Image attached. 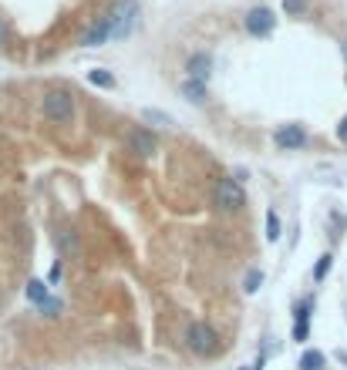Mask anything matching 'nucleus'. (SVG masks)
<instances>
[{
	"label": "nucleus",
	"instance_id": "obj_1",
	"mask_svg": "<svg viewBox=\"0 0 347 370\" xmlns=\"http://www.w3.org/2000/svg\"><path fill=\"white\" fill-rule=\"evenodd\" d=\"M186 347L196 357H216V353L223 350V340H219L216 327L203 323V320H192L186 327Z\"/></svg>",
	"mask_w": 347,
	"mask_h": 370
},
{
	"label": "nucleus",
	"instance_id": "obj_2",
	"mask_svg": "<svg viewBox=\"0 0 347 370\" xmlns=\"http://www.w3.org/2000/svg\"><path fill=\"white\" fill-rule=\"evenodd\" d=\"M105 17L111 27V41H125L138 24V0H115Z\"/></svg>",
	"mask_w": 347,
	"mask_h": 370
},
{
	"label": "nucleus",
	"instance_id": "obj_3",
	"mask_svg": "<svg viewBox=\"0 0 347 370\" xmlns=\"http://www.w3.org/2000/svg\"><path fill=\"white\" fill-rule=\"evenodd\" d=\"M44 118L51 121V125H68V121H75V98H71V91L68 88H51L48 95H44Z\"/></svg>",
	"mask_w": 347,
	"mask_h": 370
},
{
	"label": "nucleus",
	"instance_id": "obj_4",
	"mask_svg": "<svg viewBox=\"0 0 347 370\" xmlns=\"http://www.w3.org/2000/svg\"><path fill=\"white\" fill-rule=\"evenodd\" d=\"M213 206L219 212H226V215L240 212L243 206H246V192H243L240 179H216V185H213Z\"/></svg>",
	"mask_w": 347,
	"mask_h": 370
},
{
	"label": "nucleus",
	"instance_id": "obj_5",
	"mask_svg": "<svg viewBox=\"0 0 347 370\" xmlns=\"http://www.w3.org/2000/svg\"><path fill=\"white\" fill-rule=\"evenodd\" d=\"M243 27H246L250 37H267V34H273V27H276V17H273L270 7H253V10H246Z\"/></svg>",
	"mask_w": 347,
	"mask_h": 370
},
{
	"label": "nucleus",
	"instance_id": "obj_6",
	"mask_svg": "<svg viewBox=\"0 0 347 370\" xmlns=\"http://www.w3.org/2000/svg\"><path fill=\"white\" fill-rule=\"evenodd\" d=\"M273 145L283 148V152H300V148L307 145V132H303L300 125H280V128L273 132Z\"/></svg>",
	"mask_w": 347,
	"mask_h": 370
},
{
	"label": "nucleus",
	"instance_id": "obj_7",
	"mask_svg": "<svg viewBox=\"0 0 347 370\" xmlns=\"http://www.w3.org/2000/svg\"><path fill=\"white\" fill-rule=\"evenodd\" d=\"M111 41V27H108V17H95L91 24L84 27V34H81V44L84 48H102Z\"/></svg>",
	"mask_w": 347,
	"mask_h": 370
},
{
	"label": "nucleus",
	"instance_id": "obj_8",
	"mask_svg": "<svg viewBox=\"0 0 347 370\" xmlns=\"http://www.w3.org/2000/svg\"><path fill=\"white\" fill-rule=\"evenodd\" d=\"M310 310H314V296H307V300H300L294 310V340H307L310 337Z\"/></svg>",
	"mask_w": 347,
	"mask_h": 370
},
{
	"label": "nucleus",
	"instance_id": "obj_9",
	"mask_svg": "<svg viewBox=\"0 0 347 370\" xmlns=\"http://www.w3.org/2000/svg\"><path fill=\"white\" fill-rule=\"evenodd\" d=\"M129 148H132L135 155H145V159H149V155L159 152V138L149 132V128H135V132L129 135Z\"/></svg>",
	"mask_w": 347,
	"mask_h": 370
},
{
	"label": "nucleus",
	"instance_id": "obj_10",
	"mask_svg": "<svg viewBox=\"0 0 347 370\" xmlns=\"http://www.w3.org/2000/svg\"><path fill=\"white\" fill-rule=\"evenodd\" d=\"M186 71H189V78L209 81V71H213V54H209V51H196V54H189Z\"/></svg>",
	"mask_w": 347,
	"mask_h": 370
},
{
	"label": "nucleus",
	"instance_id": "obj_11",
	"mask_svg": "<svg viewBox=\"0 0 347 370\" xmlns=\"http://www.w3.org/2000/svg\"><path fill=\"white\" fill-rule=\"evenodd\" d=\"M179 95H182L186 101H192V105H206V101H209V88H206V81H199V78L182 81V84H179Z\"/></svg>",
	"mask_w": 347,
	"mask_h": 370
},
{
	"label": "nucleus",
	"instance_id": "obj_12",
	"mask_svg": "<svg viewBox=\"0 0 347 370\" xmlns=\"http://www.w3.org/2000/svg\"><path fill=\"white\" fill-rule=\"evenodd\" d=\"M57 249H61V256L75 260V256H78V233H71V229H61V233H57Z\"/></svg>",
	"mask_w": 347,
	"mask_h": 370
},
{
	"label": "nucleus",
	"instance_id": "obj_13",
	"mask_svg": "<svg viewBox=\"0 0 347 370\" xmlns=\"http://www.w3.org/2000/svg\"><path fill=\"white\" fill-rule=\"evenodd\" d=\"M27 300H30L34 306H41V303L48 300V283H44V280H30V283H27Z\"/></svg>",
	"mask_w": 347,
	"mask_h": 370
},
{
	"label": "nucleus",
	"instance_id": "obj_14",
	"mask_svg": "<svg viewBox=\"0 0 347 370\" xmlns=\"http://www.w3.org/2000/svg\"><path fill=\"white\" fill-rule=\"evenodd\" d=\"M88 81H91L95 88H105V91H111V88H115V75H111V71H105V68L88 71Z\"/></svg>",
	"mask_w": 347,
	"mask_h": 370
},
{
	"label": "nucleus",
	"instance_id": "obj_15",
	"mask_svg": "<svg viewBox=\"0 0 347 370\" xmlns=\"http://www.w3.org/2000/svg\"><path fill=\"white\" fill-rule=\"evenodd\" d=\"M323 364H327V360H323L321 350H307V353L300 357V370H323Z\"/></svg>",
	"mask_w": 347,
	"mask_h": 370
},
{
	"label": "nucleus",
	"instance_id": "obj_16",
	"mask_svg": "<svg viewBox=\"0 0 347 370\" xmlns=\"http://www.w3.org/2000/svg\"><path fill=\"white\" fill-rule=\"evenodd\" d=\"M330 266H334V256H330V253H323L321 260H317V266H314V283H323V280H327Z\"/></svg>",
	"mask_w": 347,
	"mask_h": 370
},
{
	"label": "nucleus",
	"instance_id": "obj_17",
	"mask_svg": "<svg viewBox=\"0 0 347 370\" xmlns=\"http://www.w3.org/2000/svg\"><path fill=\"white\" fill-rule=\"evenodd\" d=\"M280 236H283V233H280V215L270 209L267 212V239H270V242H276Z\"/></svg>",
	"mask_w": 347,
	"mask_h": 370
},
{
	"label": "nucleus",
	"instance_id": "obj_18",
	"mask_svg": "<svg viewBox=\"0 0 347 370\" xmlns=\"http://www.w3.org/2000/svg\"><path fill=\"white\" fill-rule=\"evenodd\" d=\"M260 283H263V273H260V269H250V273H246V280H243V290L256 293L260 290Z\"/></svg>",
	"mask_w": 347,
	"mask_h": 370
},
{
	"label": "nucleus",
	"instance_id": "obj_19",
	"mask_svg": "<svg viewBox=\"0 0 347 370\" xmlns=\"http://www.w3.org/2000/svg\"><path fill=\"white\" fill-rule=\"evenodd\" d=\"M142 121H156V125H172V118L165 111H156V108H145L142 111Z\"/></svg>",
	"mask_w": 347,
	"mask_h": 370
},
{
	"label": "nucleus",
	"instance_id": "obj_20",
	"mask_svg": "<svg viewBox=\"0 0 347 370\" xmlns=\"http://www.w3.org/2000/svg\"><path fill=\"white\" fill-rule=\"evenodd\" d=\"M61 310H64V303H61V300H54V296H48V300L41 303V313H44V317H57Z\"/></svg>",
	"mask_w": 347,
	"mask_h": 370
},
{
	"label": "nucleus",
	"instance_id": "obj_21",
	"mask_svg": "<svg viewBox=\"0 0 347 370\" xmlns=\"http://www.w3.org/2000/svg\"><path fill=\"white\" fill-rule=\"evenodd\" d=\"M283 10H287L290 17H300V14L307 10V0H283Z\"/></svg>",
	"mask_w": 347,
	"mask_h": 370
},
{
	"label": "nucleus",
	"instance_id": "obj_22",
	"mask_svg": "<svg viewBox=\"0 0 347 370\" xmlns=\"http://www.w3.org/2000/svg\"><path fill=\"white\" fill-rule=\"evenodd\" d=\"M61 276H64V263L57 260V263L51 266V273H48V286H57V283H61Z\"/></svg>",
	"mask_w": 347,
	"mask_h": 370
},
{
	"label": "nucleus",
	"instance_id": "obj_23",
	"mask_svg": "<svg viewBox=\"0 0 347 370\" xmlns=\"http://www.w3.org/2000/svg\"><path fill=\"white\" fill-rule=\"evenodd\" d=\"M337 138H341V142L347 145V115L341 118V125H337Z\"/></svg>",
	"mask_w": 347,
	"mask_h": 370
},
{
	"label": "nucleus",
	"instance_id": "obj_24",
	"mask_svg": "<svg viewBox=\"0 0 347 370\" xmlns=\"http://www.w3.org/2000/svg\"><path fill=\"white\" fill-rule=\"evenodd\" d=\"M7 44V27H3V21H0V48Z\"/></svg>",
	"mask_w": 347,
	"mask_h": 370
},
{
	"label": "nucleus",
	"instance_id": "obj_25",
	"mask_svg": "<svg viewBox=\"0 0 347 370\" xmlns=\"http://www.w3.org/2000/svg\"><path fill=\"white\" fill-rule=\"evenodd\" d=\"M263 364H267V357H263V353H260V360H256V364H253V370H263Z\"/></svg>",
	"mask_w": 347,
	"mask_h": 370
},
{
	"label": "nucleus",
	"instance_id": "obj_26",
	"mask_svg": "<svg viewBox=\"0 0 347 370\" xmlns=\"http://www.w3.org/2000/svg\"><path fill=\"white\" fill-rule=\"evenodd\" d=\"M344 57H347V41H344Z\"/></svg>",
	"mask_w": 347,
	"mask_h": 370
},
{
	"label": "nucleus",
	"instance_id": "obj_27",
	"mask_svg": "<svg viewBox=\"0 0 347 370\" xmlns=\"http://www.w3.org/2000/svg\"><path fill=\"white\" fill-rule=\"evenodd\" d=\"M236 370H253V367H236Z\"/></svg>",
	"mask_w": 347,
	"mask_h": 370
}]
</instances>
